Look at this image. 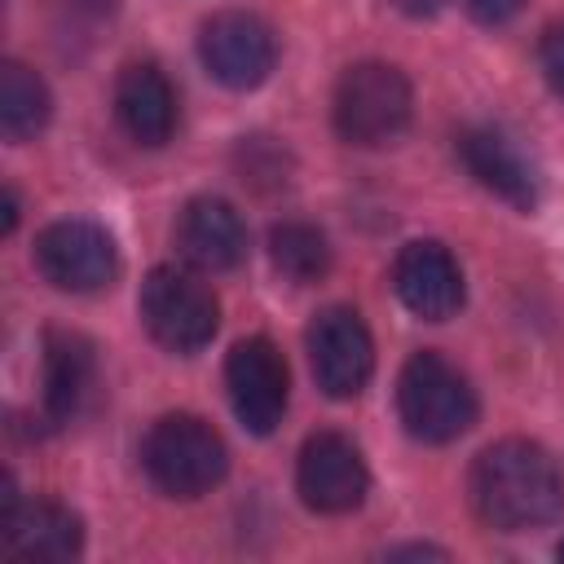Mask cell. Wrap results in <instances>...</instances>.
<instances>
[{
  "label": "cell",
  "mask_w": 564,
  "mask_h": 564,
  "mask_svg": "<svg viewBox=\"0 0 564 564\" xmlns=\"http://www.w3.org/2000/svg\"><path fill=\"white\" fill-rule=\"evenodd\" d=\"M304 344H308L313 379H317V388L326 397L348 401L370 383V375H375V339H370V330H366L357 308H348V304L322 308L308 322Z\"/></svg>",
  "instance_id": "cell-8"
},
{
  "label": "cell",
  "mask_w": 564,
  "mask_h": 564,
  "mask_svg": "<svg viewBox=\"0 0 564 564\" xmlns=\"http://www.w3.org/2000/svg\"><path fill=\"white\" fill-rule=\"evenodd\" d=\"M538 66H542L546 84L564 97V22H555V26L542 31V40H538Z\"/></svg>",
  "instance_id": "cell-20"
},
{
  "label": "cell",
  "mask_w": 564,
  "mask_h": 564,
  "mask_svg": "<svg viewBox=\"0 0 564 564\" xmlns=\"http://www.w3.org/2000/svg\"><path fill=\"white\" fill-rule=\"evenodd\" d=\"M392 291L397 300L423 317V322H445L463 308V269L449 256V247L419 238L405 242L392 260Z\"/></svg>",
  "instance_id": "cell-11"
},
{
  "label": "cell",
  "mask_w": 564,
  "mask_h": 564,
  "mask_svg": "<svg viewBox=\"0 0 564 564\" xmlns=\"http://www.w3.org/2000/svg\"><path fill=\"white\" fill-rule=\"evenodd\" d=\"M141 467L167 498H203L229 471L220 432L198 414H163L141 441Z\"/></svg>",
  "instance_id": "cell-2"
},
{
  "label": "cell",
  "mask_w": 564,
  "mask_h": 564,
  "mask_svg": "<svg viewBox=\"0 0 564 564\" xmlns=\"http://www.w3.org/2000/svg\"><path fill=\"white\" fill-rule=\"evenodd\" d=\"M401 555H414V560H419V555H441V560H445L441 546H419V542H414V546H397V551H388V560H401Z\"/></svg>",
  "instance_id": "cell-24"
},
{
  "label": "cell",
  "mask_w": 564,
  "mask_h": 564,
  "mask_svg": "<svg viewBox=\"0 0 564 564\" xmlns=\"http://www.w3.org/2000/svg\"><path fill=\"white\" fill-rule=\"evenodd\" d=\"M53 115V97H48V84L26 66V62H4L0 66V132L4 141L22 145L31 137L44 132Z\"/></svg>",
  "instance_id": "cell-17"
},
{
  "label": "cell",
  "mask_w": 564,
  "mask_h": 564,
  "mask_svg": "<svg viewBox=\"0 0 564 564\" xmlns=\"http://www.w3.org/2000/svg\"><path fill=\"white\" fill-rule=\"evenodd\" d=\"M238 159H242V181H256L260 185V176H286V167H282V150L269 141V137H251V141H242V150H238Z\"/></svg>",
  "instance_id": "cell-19"
},
{
  "label": "cell",
  "mask_w": 564,
  "mask_h": 564,
  "mask_svg": "<svg viewBox=\"0 0 564 564\" xmlns=\"http://www.w3.org/2000/svg\"><path fill=\"white\" fill-rule=\"evenodd\" d=\"M97 388V348L79 330L44 335V419L66 427L84 414Z\"/></svg>",
  "instance_id": "cell-14"
},
{
  "label": "cell",
  "mask_w": 564,
  "mask_h": 564,
  "mask_svg": "<svg viewBox=\"0 0 564 564\" xmlns=\"http://www.w3.org/2000/svg\"><path fill=\"white\" fill-rule=\"evenodd\" d=\"M392 9H401V13H410V18H432L445 0H388Z\"/></svg>",
  "instance_id": "cell-22"
},
{
  "label": "cell",
  "mask_w": 564,
  "mask_h": 564,
  "mask_svg": "<svg viewBox=\"0 0 564 564\" xmlns=\"http://www.w3.org/2000/svg\"><path fill=\"white\" fill-rule=\"evenodd\" d=\"M467 498L489 529H538L564 511V471L538 441L507 436L476 454L467 471Z\"/></svg>",
  "instance_id": "cell-1"
},
{
  "label": "cell",
  "mask_w": 564,
  "mask_h": 564,
  "mask_svg": "<svg viewBox=\"0 0 564 564\" xmlns=\"http://www.w3.org/2000/svg\"><path fill=\"white\" fill-rule=\"evenodd\" d=\"M35 269L44 282H53L57 291L70 295H93L106 291L119 278V251L115 238L93 225V220H53L35 234Z\"/></svg>",
  "instance_id": "cell-6"
},
{
  "label": "cell",
  "mask_w": 564,
  "mask_h": 564,
  "mask_svg": "<svg viewBox=\"0 0 564 564\" xmlns=\"http://www.w3.org/2000/svg\"><path fill=\"white\" fill-rule=\"evenodd\" d=\"M520 4H524V0H467L471 18L485 22V26H502V22H511V18L520 13Z\"/></svg>",
  "instance_id": "cell-21"
},
{
  "label": "cell",
  "mask_w": 564,
  "mask_h": 564,
  "mask_svg": "<svg viewBox=\"0 0 564 564\" xmlns=\"http://www.w3.org/2000/svg\"><path fill=\"white\" fill-rule=\"evenodd\" d=\"M225 392H229L238 423L256 436H269L282 423L286 401H291V375H286L278 344L264 335L238 339L225 357Z\"/></svg>",
  "instance_id": "cell-9"
},
{
  "label": "cell",
  "mask_w": 564,
  "mask_h": 564,
  "mask_svg": "<svg viewBox=\"0 0 564 564\" xmlns=\"http://www.w3.org/2000/svg\"><path fill=\"white\" fill-rule=\"evenodd\" d=\"M137 308H141L145 330L167 352H198L203 344H212L220 326V304L212 286H203L194 273L172 269V264H159L145 273Z\"/></svg>",
  "instance_id": "cell-5"
},
{
  "label": "cell",
  "mask_w": 564,
  "mask_h": 564,
  "mask_svg": "<svg viewBox=\"0 0 564 564\" xmlns=\"http://www.w3.org/2000/svg\"><path fill=\"white\" fill-rule=\"evenodd\" d=\"M397 414L414 441L445 445L476 423V392L454 361L423 348L397 375Z\"/></svg>",
  "instance_id": "cell-3"
},
{
  "label": "cell",
  "mask_w": 564,
  "mask_h": 564,
  "mask_svg": "<svg viewBox=\"0 0 564 564\" xmlns=\"http://www.w3.org/2000/svg\"><path fill=\"white\" fill-rule=\"evenodd\" d=\"M0 538L22 560H75L84 551V520L62 502H22L0 520Z\"/></svg>",
  "instance_id": "cell-16"
},
{
  "label": "cell",
  "mask_w": 564,
  "mask_h": 564,
  "mask_svg": "<svg viewBox=\"0 0 564 564\" xmlns=\"http://www.w3.org/2000/svg\"><path fill=\"white\" fill-rule=\"evenodd\" d=\"M198 57H203V66L216 84H225L234 93H251L273 75L278 35L264 18L242 13V9H225V13L203 22Z\"/></svg>",
  "instance_id": "cell-7"
},
{
  "label": "cell",
  "mask_w": 564,
  "mask_h": 564,
  "mask_svg": "<svg viewBox=\"0 0 564 564\" xmlns=\"http://www.w3.org/2000/svg\"><path fill=\"white\" fill-rule=\"evenodd\" d=\"M13 225H18V194L13 185H4V234H13Z\"/></svg>",
  "instance_id": "cell-23"
},
{
  "label": "cell",
  "mask_w": 564,
  "mask_h": 564,
  "mask_svg": "<svg viewBox=\"0 0 564 564\" xmlns=\"http://www.w3.org/2000/svg\"><path fill=\"white\" fill-rule=\"evenodd\" d=\"M295 489H300L304 507L322 511V516H344V511L361 507V498L370 489L361 449L339 432L308 436L300 449V463H295Z\"/></svg>",
  "instance_id": "cell-10"
},
{
  "label": "cell",
  "mask_w": 564,
  "mask_h": 564,
  "mask_svg": "<svg viewBox=\"0 0 564 564\" xmlns=\"http://www.w3.org/2000/svg\"><path fill=\"white\" fill-rule=\"evenodd\" d=\"M555 555H560V560H564V542H560V546H555Z\"/></svg>",
  "instance_id": "cell-25"
},
{
  "label": "cell",
  "mask_w": 564,
  "mask_h": 564,
  "mask_svg": "<svg viewBox=\"0 0 564 564\" xmlns=\"http://www.w3.org/2000/svg\"><path fill=\"white\" fill-rule=\"evenodd\" d=\"M410 110H414L410 79L388 62L348 66L335 84V97H330L335 132L348 145H366V150L397 141L410 123Z\"/></svg>",
  "instance_id": "cell-4"
},
{
  "label": "cell",
  "mask_w": 564,
  "mask_h": 564,
  "mask_svg": "<svg viewBox=\"0 0 564 564\" xmlns=\"http://www.w3.org/2000/svg\"><path fill=\"white\" fill-rule=\"evenodd\" d=\"M269 260L286 282L308 286L330 273V242L308 220H278L269 229Z\"/></svg>",
  "instance_id": "cell-18"
},
{
  "label": "cell",
  "mask_w": 564,
  "mask_h": 564,
  "mask_svg": "<svg viewBox=\"0 0 564 564\" xmlns=\"http://www.w3.org/2000/svg\"><path fill=\"white\" fill-rule=\"evenodd\" d=\"M176 247L203 273H225L247 256V225L234 203L198 194L176 216Z\"/></svg>",
  "instance_id": "cell-12"
},
{
  "label": "cell",
  "mask_w": 564,
  "mask_h": 564,
  "mask_svg": "<svg viewBox=\"0 0 564 564\" xmlns=\"http://www.w3.org/2000/svg\"><path fill=\"white\" fill-rule=\"evenodd\" d=\"M458 159L502 203H511L520 212L538 207V176H533L529 159L516 150V141L502 137L498 128H467L458 137Z\"/></svg>",
  "instance_id": "cell-15"
},
{
  "label": "cell",
  "mask_w": 564,
  "mask_h": 564,
  "mask_svg": "<svg viewBox=\"0 0 564 564\" xmlns=\"http://www.w3.org/2000/svg\"><path fill=\"white\" fill-rule=\"evenodd\" d=\"M115 115L137 145H167L176 132V88L154 62H132L115 79Z\"/></svg>",
  "instance_id": "cell-13"
}]
</instances>
